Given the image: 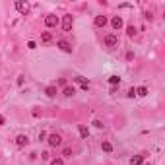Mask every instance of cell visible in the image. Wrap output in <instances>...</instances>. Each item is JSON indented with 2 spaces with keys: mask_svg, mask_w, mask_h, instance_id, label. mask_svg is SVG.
Masks as SVG:
<instances>
[{
  "mask_svg": "<svg viewBox=\"0 0 165 165\" xmlns=\"http://www.w3.org/2000/svg\"><path fill=\"white\" fill-rule=\"evenodd\" d=\"M72 24H74L72 16H70V14H66V16L62 18V29H64V31H70V29H72Z\"/></svg>",
  "mask_w": 165,
  "mask_h": 165,
  "instance_id": "obj_1",
  "label": "cell"
},
{
  "mask_svg": "<svg viewBox=\"0 0 165 165\" xmlns=\"http://www.w3.org/2000/svg\"><path fill=\"white\" fill-rule=\"evenodd\" d=\"M56 47H59V49H60L62 53H68V54L72 53V45H70L68 41H64V39H60L59 43H56Z\"/></svg>",
  "mask_w": 165,
  "mask_h": 165,
  "instance_id": "obj_2",
  "label": "cell"
},
{
  "mask_svg": "<svg viewBox=\"0 0 165 165\" xmlns=\"http://www.w3.org/2000/svg\"><path fill=\"white\" fill-rule=\"evenodd\" d=\"M60 144H62V138H60V134H49V146L56 148V146H60Z\"/></svg>",
  "mask_w": 165,
  "mask_h": 165,
  "instance_id": "obj_3",
  "label": "cell"
},
{
  "mask_svg": "<svg viewBox=\"0 0 165 165\" xmlns=\"http://www.w3.org/2000/svg\"><path fill=\"white\" fill-rule=\"evenodd\" d=\"M117 43H119L117 35H113V33L105 35V45H107V47H117Z\"/></svg>",
  "mask_w": 165,
  "mask_h": 165,
  "instance_id": "obj_4",
  "label": "cell"
},
{
  "mask_svg": "<svg viewBox=\"0 0 165 165\" xmlns=\"http://www.w3.org/2000/svg\"><path fill=\"white\" fill-rule=\"evenodd\" d=\"M45 25L47 27H56V25H59V18L53 16V14H51V16H47L45 18Z\"/></svg>",
  "mask_w": 165,
  "mask_h": 165,
  "instance_id": "obj_5",
  "label": "cell"
},
{
  "mask_svg": "<svg viewBox=\"0 0 165 165\" xmlns=\"http://www.w3.org/2000/svg\"><path fill=\"white\" fill-rule=\"evenodd\" d=\"M27 144H29V138H27L25 134H20L18 138H16V146H18V148H24V146H27Z\"/></svg>",
  "mask_w": 165,
  "mask_h": 165,
  "instance_id": "obj_6",
  "label": "cell"
},
{
  "mask_svg": "<svg viewBox=\"0 0 165 165\" xmlns=\"http://www.w3.org/2000/svg\"><path fill=\"white\" fill-rule=\"evenodd\" d=\"M111 27H113L115 31L120 29V27H123V18H120V16H115V18L111 20Z\"/></svg>",
  "mask_w": 165,
  "mask_h": 165,
  "instance_id": "obj_7",
  "label": "cell"
},
{
  "mask_svg": "<svg viewBox=\"0 0 165 165\" xmlns=\"http://www.w3.org/2000/svg\"><path fill=\"white\" fill-rule=\"evenodd\" d=\"M95 25L97 27H105L107 25V16H95Z\"/></svg>",
  "mask_w": 165,
  "mask_h": 165,
  "instance_id": "obj_8",
  "label": "cell"
},
{
  "mask_svg": "<svg viewBox=\"0 0 165 165\" xmlns=\"http://www.w3.org/2000/svg\"><path fill=\"white\" fill-rule=\"evenodd\" d=\"M101 150H103V152H107V154H111L113 152V144H111V142H107V140H103L101 142Z\"/></svg>",
  "mask_w": 165,
  "mask_h": 165,
  "instance_id": "obj_9",
  "label": "cell"
},
{
  "mask_svg": "<svg viewBox=\"0 0 165 165\" xmlns=\"http://www.w3.org/2000/svg\"><path fill=\"white\" fill-rule=\"evenodd\" d=\"M62 93H64V95H66V97H72L74 93H76V89L72 88V85H64V89H62Z\"/></svg>",
  "mask_w": 165,
  "mask_h": 165,
  "instance_id": "obj_10",
  "label": "cell"
},
{
  "mask_svg": "<svg viewBox=\"0 0 165 165\" xmlns=\"http://www.w3.org/2000/svg\"><path fill=\"white\" fill-rule=\"evenodd\" d=\"M144 163V155H134L130 159V165H142Z\"/></svg>",
  "mask_w": 165,
  "mask_h": 165,
  "instance_id": "obj_11",
  "label": "cell"
},
{
  "mask_svg": "<svg viewBox=\"0 0 165 165\" xmlns=\"http://www.w3.org/2000/svg\"><path fill=\"white\" fill-rule=\"evenodd\" d=\"M41 41H43V43H51V41H53V35L49 33V31H43V35H41Z\"/></svg>",
  "mask_w": 165,
  "mask_h": 165,
  "instance_id": "obj_12",
  "label": "cell"
},
{
  "mask_svg": "<svg viewBox=\"0 0 165 165\" xmlns=\"http://www.w3.org/2000/svg\"><path fill=\"white\" fill-rule=\"evenodd\" d=\"M109 84H111V88H117V85L120 84V78L119 76H111L109 78Z\"/></svg>",
  "mask_w": 165,
  "mask_h": 165,
  "instance_id": "obj_13",
  "label": "cell"
},
{
  "mask_svg": "<svg viewBox=\"0 0 165 165\" xmlns=\"http://www.w3.org/2000/svg\"><path fill=\"white\" fill-rule=\"evenodd\" d=\"M45 93H47V97H54L56 95V88L54 85H49V88L45 89Z\"/></svg>",
  "mask_w": 165,
  "mask_h": 165,
  "instance_id": "obj_14",
  "label": "cell"
},
{
  "mask_svg": "<svg viewBox=\"0 0 165 165\" xmlns=\"http://www.w3.org/2000/svg\"><path fill=\"white\" fill-rule=\"evenodd\" d=\"M16 10L25 14V12H27V4H24V2H16Z\"/></svg>",
  "mask_w": 165,
  "mask_h": 165,
  "instance_id": "obj_15",
  "label": "cell"
},
{
  "mask_svg": "<svg viewBox=\"0 0 165 165\" xmlns=\"http://www.w3.org/2000/svg\"><path fill=\"white\" fill-rule=\"evenodd\" d=\"M136 95L146 97V95H148V88H144V85H142V88H138V89H136Z\"/></svg>",
  "mask_w": 165,
  "mask_h": 165,
  "instance_id": "obj_16",
  "label": "cell"
},
{
  "mask_svg": "<svg viewBox=\"0 0 165 165\" xmlns=\"http://www.w3.org/2000/svg\"><path fill=\"white\" fill-rule=\"evenodd\" d=\"M126 35H128V37H134V35H136V27L134 25H128L126 27Z\"/></svg>",
  "mask_w": 165,
  "mask_h": 165,
  "instance_id": "obj_17",
  "label": "cell"
},
{
  "mask_svg": "<svg viewBox=\"0 0 165 165\" xmlns=\"http://www.w3.org/2000/svg\"><path fill=\"white\" fill-rule=\"evenodd\" d=\"M62 155L64 157H72V148H64L62 150Z\"/></svg>",
  "mask_w": 165,
  "mask_h": 165,
  "instance_id": "obj_18",
  "label": "cell"
},
{
  "mask_svg": "<svg viewBox=\"0 0 165 165\" xmlns=\"http://www.w3.org/2000/svg\"><path fill=\"white\" fill-rule=\"evenodd\" d=\"M80 136H82V138H88V128H85L84 124L80 126Z\"/></svg>",
  "mask_w": 165,
  "mask_h": 165,
  "instance_id": "obj_19",
  "label": "cell"
},
{
  "mask_svg": "<svg viewBox=\"0 0 165 165\" xmlns=\"http://www.w3.org/2000/svg\"><path fill=\"white\" fill-rule=\"evenodd\" d=\"M91 124H93V126H95V128H103V123H101V120H97V119H95V120H93V123H91Z\"/></svg>",
  "mask_w": 165,
  "mask_h": 165,
  "instance_id": "obj_20",
  "label": "cell"
},
{
  "mask_svg": "<svg viewBox=\"0 0 165 165\" xmlns=\"http://www.w3.org/2000/svg\"><path fill=\"white\" fill-rule=\"evenodd\" d=\"M27 49H31V51H33V49H37V43H35V41H29V43H27Z\"/></svg>",
  "mask_w": 165,
  "mask_h": 165,
  "instance_id": "obj_21",
  "label": "cell"
},
{
  "mask_svg": "<svg viewBox=\"0 0 165 165\" xmlns=\"http://www.w3.org/2000/svg\"><path fill=\"white\" fill-rule=\"evenodd\" d=\"M51 165H64V161L59 157V159H53V161H51Z\"/></svg>",
  "mask_w": 165,
  "mask_h": 165,
  "instance_id": "obj_22",
  "label": "cell"
},
{
  "mask_svg": "<svg viewBox=\"0 0 165 165\" xmlns=\"http://www.w3.org/2000/svg\"><path fill=\"white\" fill-rule=\"evenodd\" d=\"M134 95H136V89L130 88V89H128V97H134Z\"/></svg>",
  "mask_w": 165,
  "mask_h": 165,
  "instance_id": "obj_23",
  "label": "cell"
},
{
  "mask_svg": "<svg viewBox=\"0 0 165 165\" xmlns=\"http://www.w3.org/2000/svg\"><path fill=\"white\" fill-rule=\"evenodd\" d=\"M4 124V117H2V115H0V126H2Z\"/></svg>",
  "mask_w": 165,
  "mask_h": 165,
  "instance_id": "obj_24",
  "label": "cell"
}]
</instances>
